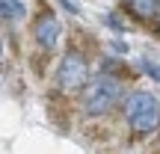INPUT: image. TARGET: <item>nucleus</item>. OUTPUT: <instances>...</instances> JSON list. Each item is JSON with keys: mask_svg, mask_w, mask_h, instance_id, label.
Segmentation results:
<instances>
[{"mask_svg": "<svg viewBox=\"0 0 160 154\" xmlns=\"http://www.w3.org/2000/svg\"><path fill=\"white\" fill-rule=\"evenodd\" d=\"M142 71H145V74H151V77H154L157 83H160V68H157L154 62H151V59H142Z\"/></svg>", "mask_w": 160, "mask_h": 154, "instance_id": "0eeeda50", "label": "nucleus"}, {"mask_svg": "<svg viewBox=\"0 0 160 154\" xmlns=\"http://www.w3.org/2000/svg\"><path fill=\"white\" fill-rule=\"evenodd\" d=\"M125 119L133 133H151L160 125V104L148 92H131L125 101Z\"/></svg>", "mask_w": 160, "mask_h": 154, "instance_id": "f03ea898", "label": "nucleus"}, {"mask_svg": "<svg viewBox=\"0 0 160 154\" xmlns=\"http://www.w3.org/2000/svg\"><path fill=\"white\" fill-rule=\"evenodd\" d=\"M0 12L6 21H21L24 18V3L21 0H0Z\"/></svg>", "mask_w": 160, "mask_h": 154, "instance_id": "423d86ee", "label": "nucleus"}, {"mask_svg": "<svg viewBox=\"0 0 160 154\" xmlns=\"http://www.w3.org/2000/svg\"><path fill=\"white\" fill-rule=\"evenodd\" d=\"M59 6H65L68 12H77V3H74V0H59Z\"/></svg>", "mask_w": 160, "mask_h": 154, "instance_id": "6e6552de", "label": "nucleus"}, {"mask_svg": "<svg viewBox=\"0 0 160 154\" xmlns=\"http://www.w3.org/2000/svg\"><path fill=\"white\" fill-rule=\"evenodd\" d=\"M59 33H62V27H59V21L53 15H42L39 21H36V39H39V45L45 47V51H51V47H57L59 42Z\"/></svg>", "mask_w": 160, "mask_h": 154, "instance_id": "20e7f679", "label": "nucleus"}, {"mask_svg": "<svg viewBox=\"0 0 160 154\" xmlns=\"http://www.w3.org/2000/svg\"><path fill=\"white\" fill-rule=\"evenodd\" d=\"M128 9L142 21H154L160 15V0H128Z\"/></svg>", "mask_w": 160, "mask_h": 154, "instance_id": "39448f33", "label": "nucleus"}, {"mask_svg": "<svg viewBox=\"0 0 160 154\" xmlns=\"http://www.w3.org/2000/svg\"><path fill=\"white\" fill-rule=\"evenodd\" d=\"M86 80H89V65H86L83 53L77 51H68L57 65V83L62 92H77V89H86Z\"/></svg>", "mask_w": 160, "mask_h": 154, "instance_id": "7ed1b4c3", "label": "nucleus"}, {"mask_svg": "<svg viewBox=\"0 0 160 154\" xmlns=\"http://www.w3.org/2000/svg\"><path fill=\"white\" fill-rule=\"evenodd\" d=\"M119 98H122V83L110 74H98L83 89V110L86 116H104L119 104Z\"/></svg>", "mask_w": 160, "mask_h": 154, "instance_id": "f257e3e1", "label": "nucleus"}]
</instances>
